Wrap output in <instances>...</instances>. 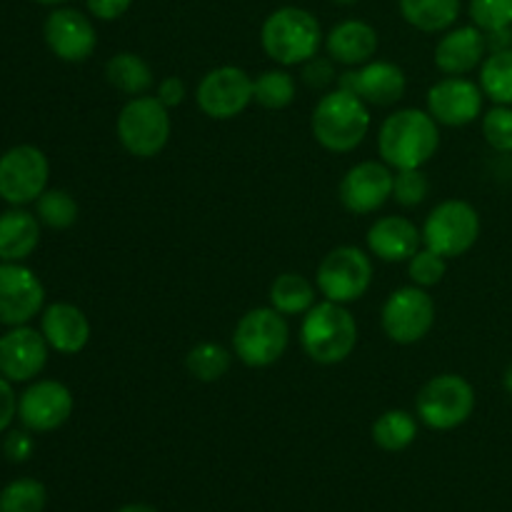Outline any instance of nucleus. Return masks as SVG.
Wrapping results in <instances>:
<instances>
[{"label":"nucleus","mask_w":512,"mask_h":512,"mask_svg":"<svg viewBox=\"0 0 512 512\" xmlns=\"http://www.w3.org/2000/svg\"><path fill=\"white\" fill-rule=\"evenodd\" d=\"M340 88L350 90L360 100L370 105H395L405 95L408 80H405L403 68L388 60H370L355 73H345L340 78Z\"/></svg>","instance_id":"nucleus-19"},{"label":"nucleus","mask_w":512,"mask_h":512,"mask_svg":"<svg viewBox=\"0 0 512 512\" xmlns=\"http://www.w3.org/2000/svg\"><path fill=\"white\" fill-rule=\"evenodd\" d=\"M385 335L398 345H413L423 340L435 325V303L425 288L408 285L385 300L383 315H380Z\"/></svg>","instance_id":"nucleus-11"},{"label":"nucleus","mask_w":512,"mask_h":512,"mask_svg":"<svg viewBox=\"0 0 512 512\" xmlns=\"http://www.w3.org/2000/svg\"><path fill=\"white\" fill-rule=\"evenodd\" d=\"M488 38L478 25H460L448 30L435 45V65L445 75H465L483 65Z\"/></svg>","instance_id":"nucleus-20"},{"label":"nucleus","mask_w":512,"mask_h":512,"mask_svg":"<svg viewBox=\"0 0 512 512\" xmlns=\"http://www.w3.org/2000/svg\"><path fill=\"white\" fill-rule=\"evenodd\" d=\"M48 493L40 480L20 478L0 490V512H43Z\"/></svg>","instance_id":"nucleus-32"},{"label":"nucleus","mask_w":512,"mask_h":512,"mask_svg":"<svg viewBox=\"0 0 512 512\" xmlns=\"http://www.w3.org/2000/svg\"><path fill=\"white\" fill-rule=\"evenodd\" d=\"M440 148L438 123L430 113L418 108H405L388 115L380 125L378 150L385 165L395 170L423 168Z\"/></svg>","instance_id":"nucleus-1"},{"label":"nucleus","mask_w":512,"mask_h":512,"mask_svg":"<svg viewBox=\"0 0 512 512\" xmlns=\"http://www.w3.org/2000/svg\"><path fill=\"white\" fill-rule=\"evenodd\" d=\"M73 393L58 380H38L18 400L20 423L33 433H50L68 423Z\"/></svg>","instance_id":"nucleus-16"},{"label":"nucleus","mask_w":512,"mask_h":512,"mask_svg":"<svg viewBox=\"0 0 512 512\" xmlns=\"http://www.w3.org/2000/svg\"><path fill=\"white\" fill-rule=\"evenodd\" d=\"M428 193L430 183L420 168L398 170V173H395L393 198L398 200V205H403V208H415V205H420L428 198Z\"/></svg>","instance_id":"nucleus-37"},{"label":"nucleus","mask_w":512,"mask_h":512,"mask_svg":"<svg viewBox=\"0 0 512 512\" xmlns=\"http://www.w3.org/2000/svg\"><path fill=\"white\" fill-rule=\"evenodd\" d=\"M333 3H340V5H353V3H358V0H333Z\"/></svg>","instance_id":"nucleus-46"},{"label":"nucleus","mask_w":512,"mask_h":512,"mask_svg":"<svg viewBox=\"0 0 512 512\" xmlns=\"http://www.w3.org/2000/svg\"><path fill=\"white\" fill-rule=\"evenodd\" d=\"M483 135L498 153H512V105H495L483 118Z\"/></svg>","instance_id":"nucleus-36"},{"label":"nucleus","mask_w":512,"mask_h":512,"mask_svg":"<svg viewBox=\"0 0 512 512\" xmlns=\"http://www.w3.org/2000/svg\"><path fill=\"white\" fill-rule=\"evenodd\" d=\"M198 108L213 120H230L243 113L253 100V78L243 68L220 65L198 83Z\"/></svg>","instance_id":"nucleus-12"},{"label":"nucleus","mask_w":512,"mask_h":512,"mask_svg":"<svg viewBox=\"0 0 512 512\" xmlns=\"http://www.w3.org/2000/svg\"><path fill=\"white\" fill-rule=\"evenodd\" d=\"M15 413H18V398H15L13 388H10V380L0 375V433L8 430Z\"/></svg>","instance_id":"nucleus-41"},{"label":"nucleus","mask_w":512,"mask_h":512,"mask_svg":"<svg viewBox=\"0 0 512 512\" xmlns=\"http://www.w3.org/2000/svg\"><path fill=\"white\" fill-rule=\"evenodd\" d=\"M105 78H108V83L115 90H120L125 95H133V98L148 93L155 83L150 65L135 53L113 55L108 60V65H105Z\"/></svg>","instance_id":"nucleus-25"},{"label":"nucleus","mask_w":512,"mask_h":512,"mask_svg":"<svg viewBox=\"0 0 512 512\" xmlns=\"http://www.w3.org/2000/svg\"><path fill=\"white\" fill-rule=\"evenodd\" d=\"M260 43L268 58L280 65H303L315 58L323 45V30L313 13L285 5L265 18Z\"/></svg>","instance_id":"nucleus-4"},{"label":"nucleus","mask_w":512,"mask_h":512,"mask_svg":"<svg viewBox=\"0 0 512 512\" xmlns=\"http://www.w3.org/2000/svg\"><path fill=\"white\" fill-rule=\"evenodd\" d=\"M40 243V223L25 210L0 215V263H20Z\"/></svg>","instance_id":"nucleus-24"},{"label":"nucleus","mask_w":512,"mask_h":512,"mask_svg":"<svg viewBox=\"0 0 512 512\" xmlns=\"http://www.w3.org/2000/svg\"><path fill=\"white\" fill-rule=\"evenodd\" d=\"M253 100L268 110H283L295 100V78L288 70H265L253 80Z\"/></svg>","instance_id":"nucleus-31"},{"label":"nucleus","mask_w":512,"mask_h":512,"mask_svg":"<svg viewBox=\"0 0 512 512\" xmlns=\"http://www.w3.org/2000/svg\"><path fill=\"white\" fill-rule=\"evenodd\" d=\"M480 238V215L465 200H445L430 210L423 225L425 248L435 250L445 260L468 253Z\"/></svg>","instance_id":"nucleus-8"},{"label":"nucleus","mask_w":512,"mask_h":512,"mask_svg":"<svg viewBox=\"0 0 512 512\" xmlns=\"http://www.w3.org/2000/svg\"><path fill=\"white\" fill-rule=\"evenodd\" d=\"M300 343L313 363L338 365L348 360L358 345V323L345 305L323 300L305 313Z\"/></svg>","instance_id":"nucleus-2"},{"label":"nucleus","mask_w":512,"mask_h":512,"mask_svg":"<svg viewBox=\"0 0 512 512\" xmlns=\"http://www.w3.org/2000/svg\"><path fill=\"white\" fill-rule=\"evenodd\" d=\"M93 18L98 20H118L120 15L128 13L133 0H85Z\"/></svg>","instance_id":"nucleus-40"},{"label":"nucleus","mask_w":512,"mask_h":512,"mask_svg":"<svg viewBox=\"0 0 512 512\" xmlns=\"http://www.w3.org/2000/svg\"><path fill=\"white\" fill-rule=\"evenodd\" d=\"M315 305V288L305 275L283 273L270 285V308L283 315H305Z\"/></svg>","instance_id":"nucleus-27"},{"label":"nucleus","mask_w":512,"mask_h":512,"mask_svg":"<svg viewBox=\"0 0 512 512\" xmlns=\"http://www.w3.org/2000/svg\"><path fill=\"white\" fill-rule=\"evenodd\" d=\"M233 365V355L228 348L218 343H200L185 358V368L200 383H218L220 378H225Z\"/></svg>","instance_id":"nucleus-30"},{"label":"nucleus","mask_w":512,"mask_h":512,"mask_svg":"<svg viewBox=\"0 0 512 512\" xmlns=\"http://www.w3.org/2000/svg\"><path fill=\"white\" fill-rule=\"evenodd\" d=\"M303 80L310 85V88H325V85L335 80L333 63L315 55V58H310L308 63H303Z\"/></svg>","instance_id":"nucleus-38"},{"label":"nucleus","mask_w":512,"mask_h":512,"mask_svg":"<svg viewBox=\"0 0 512 512\" xmlns=\"http://www.w3.org/2000/svg\"><path fill=\"white\" fill-rule=\"evenodd\" d=\"M415 410L430 430H455L473 415L475 390L463 375H435L420 388Z\"/></svg>","instance_id":"nucleus-7"},{"label":"nucleus","mask_w":512,"mask_h":512,"mask_svg":"<svg viewBox=\"0 0 512 512\" xmlns=\"http://www.w3.org/2000/svg\"><path fill=\"white\" fill-rule=\"evenodd\" d=\"M503 385H505V390H508V393L512 395V363L508 365V370H505V375H503Z\"/></svg>","instance_id":"nucleus-44"},{"label":"nucleus","mask_w":512,"mask_h":512,"mask_svg":"<svg viewBox=\"0 0 512 512\" xmlns=\"http://www.w3.org/2000/svg\"><path fill=\"white\" fill-rule=\"evenodd\" d=\"M290 328L283 313L275 308H253L238 320L233 333V350L248 368H270L285 355Z\"/></svg>","instance_id":"nucleus-5"},{"label":"nucleus","mask_w":512,"mask_h":512,"mask_svg":"<svg viewBox=\"0 0 512 512\" xmlns=\"http://www.w3.org/2000/svg\"><path fill=\"white\" fill-rule=\"evenodd\" d=\"M423 233L400 215H385L368 230V248L375 258L385 263H403L420 250Z\"/></svg>","instance_id":"nucleus-22"},{"label":"nucleus","mask_w":512,"mask_h":512,"mask_svg":"<svg viewBox=\"0 0 512 512\" xmlns=\"http://www.w3.org/2000/svg\"><path fill=\"white\" fill-rule=\"evenodd\" d=\"M480 88L493 103L512 105V48L493 50L483 60Z\"/></svg>","instance_id":"nucleus-29"},{"label":"nucleus","mask_w":512,"mask_h":512,"mask_svg":"<svg viewBox=\"0 0 512 512\" xmlns=\"http://www.w3.org/2000/svg\"><path fill=\"white\" fill-rule=\"evenodd\" d=\"M470 18L483 33L510 30L512 0H470Z\"/></svg>","instance_id":"nucleus-34"},{"label":"nucleus","mask_w":512,"mask_h":512,"mask_svg":"<svg viewBox=\"0 0 512 512\" xmlns=\"http://www.w3.org/2000/svg\"><path fill=\"white\" fill-rule=\"evenodd\" d=\"M45 43L65 63H83L98 45L93 23L75 8H58L45 20Z\"/></svg>","instance_id":"nucleus-17"},{"label":"nucleus","mask_w":512,"mask_h":512,"mask_svg":"<svg viewBox=\"0 0 512 512\" xmlns=\"http://www.w3.org/2000/svg\"><path fill=\"white\" fill-rule=\"evenodd\" d=\"M445 273H448V260L430 248L418 250L408 260V275L418 288H433V285H438L445 278Z\"/></svg>","instance_id":"nucleus-35"},{"label":"nucleus","mask_w":512,"mask_h":512,"mask_svg":"<svg viewBox=\"0 0 512 512\" xmlns=\"http://www.w3.org/2000/svg\"><path fill=\"white\" fill-rule=\"evenodd\" d=\"M483 95L478 83L463 75H450L428 90V113L433 115L435 123L463 128L483 113Z\"/></svg>","instance_id":"nucleus-15"},{"label":"nucleus","mask_w":512,"mask_h":512,"mask_svg":"<svg viewBox=\"0 0 512 512\" xmlns=\"http://www.w3.org/2000/svg\"><path fill=\"white\" fill-rule=\"evenodd\" d=\"M418 438V420L405 410H388L373 423V440L388 453H400L410 448Z\"/></svg>","instance_id":"nucleus-28"},{"label":"nucleus","mask_w":512,"mask_h":512,"mask_svg":"<svg viewBox=\"0 0 512 512\" xmlns=\"http://www.w3.org/2000/svg\"><path fill=\"white\" fill-rule=\"evenodd\" d=\"M3 450L8 455V460H13V463H25L33 455V438L28 433H23V430H15V433L8 435Z\"/></svg>","instance_id":"nucleus-39"},{"label":"nucleus","mask_w":512,"mask_h":512,"mask_svg":"<svg viewBox=\"0 0 512 512\" xmlns=\"http://www.w3.org/2000/svg\"><path fill=\"white\" fill-rule=\"evenodd\" d=\"M315 140L330 153H350L365 140L370 130V113L365 100L350 90L338 88L318 100L310 118Z\"/></svg>","instance_id":"nucleus-3"},{"label":"nucleus","mask_w":512,"mask_h":512,"mask_svg":"<svg viewBox=\"0 0 512 512\" xmlns=\"http://www.w3.org/2000/svg\"><path fill=\"white\" fill-rule=\"evenodd\" d=\"M50 165L35 145H15L0 155V198L10 205H28L48 188Z\"/></svg>","instance_id":"nucleus-10"},{"label":"nucleus","mask_w":512,"mask_h":512,"mask_svg":"<svg viewBox=\"0 0 512 512\" xmlns=\"http://www.w3.org/2000/svg\"><path fill=\"white\" fill-rule=\"evenodd\" d=\"M158 100L165 108H175L185 100V83L178 75H168V78L160 80L158 85Z\"/></svg>","instance_id":"nucleus-42"},{"label":"nucleus","mask_w":512,"mask_h":512,"mask_svg":"<svg viewBox=\"0 0 512 512\" xmlns=\"http://www.w3.org/2000/svg\"><path fill=\"white\" fill-rule=\"evenodd\" d=\"M170 128V113L158 95H138L118 115V138L135 158H155L168 145Z\"/></svg>","instance_id":"nucleus-6"},{"label":"nucleus","mask_w":512,"mask_h":512,"mask_svg":"<svg viewBox=\"0 0 512 512\" xmlns=\"http://www.w3.org/2000/svg\"><path fill=\"white\" fill-rule=\"evenodd\" d=\"M118 512H158V510L150 508V505L145 503H133V505H125V508H120Z\"/></svg>","instance_id":"nucleus-43"},{"label":"nucleus","mask_w":512,"mask_h":512,"mask_svg":"<svg viewBox=\"0 0 512 512\" xmlns=\"http://www.w3.org/2000/svg\"><path fill=\"white\" fill-rule=\"evenodd\" d=\"M35 3H43V5H60V3H68V0H35Z\"/></svg>","instance_id":"nucleus-45"},{"label":"nucleus","mask_w":512,"mask_h":512,"mask_svg":"<svg viewBox=\"0 0 512 512\" xmlns=\"http://www.w3.org/2000/svg\"><path fill=\"white\" fill-rule=\"evenodd\" d=\"M48 363V340L33 328L18 325L0 338V375L10 383H25L43 373Z\"/></svg>","instance_id":"nucleus-18"},{"label":"nucleus","mask_w":512,"mask_h":512,"mask_svg":"<svg viewBox=\"0 0 512 512\" xmlns=\"http://www.w3.org/2000/svg\"><path fill=\"white\" fill-rule=\"evenodd\" d=\"M40 333L45 335L53 350L63 355H75L88 345L90 323L78 305L53 303L43 310Z\"/></svg>","instance_id":"nucleus-21"},{"label":"nucleus","mask_w":512,"mask_h":512,"mask_svg":"<svg viewBox=\"0 0 512 512\" xmlns=\"http://www.w3.org/2000/svg\"><path fill=\"white\" fill-rule=\"evenodd\" d=\"M373 283V263L368 253L355 245H340L330 250L318 265V290L325 300L348 305L363 298Z\"/></svg>","instance_id":"nucleus-9"},{"label":"nucleus","mask_w":512,"mask_h":512,"mask_svg":"<svg viewBox=\"0 0 512 512\" xmlns=\"http://www.w3.org/2000/svg\"><path fill=\"white\" fill-rule=\"evenodd\" d=\"M393 180L395 175L390 173L388 165L378 160L353 165L340 180V203L355 215L375 213L393 198Z\"/></svg>","instance_id":"nucleus-14"},{"label":"nucleus","mask_w":512,"mask_h":512,"mask_svg":"<svg viewBox=\"0 0 512 512\" xmlns=\"http://www.w3.org/2000/svg\"><path fill=\"white\" fill-rule=\"evenodd\" d=\"M38 220L53 230H65L78 220V203L65 190H45L38 200Z\"/></svg>","instance_id":"nucleus-33"},{"label":"nucleus","mask_w":512,"mask_h":512,"mask_svg":"<svg viewBox=\"0 0 512 512\" xmlns=\"http://www.w3.org/2000/svg\"><path fill=\"white\" fill-rule=\"evenodd\" d=\"M43 303V283L33 270L20 263H0V325H25L43 310Z\"/></svg>","instance_id":"nucleus-13"},{"label":"nucleus","mask_w":512,"mask_h":512,"mask_svg":"<svg viewBox=\"0 0 512 512\" xmlns=\"http://www.w3.org/2000/svg\"><path fill=\"white\" fill-rule=\"evenodd\" d=\"M400 13L413 28L423 33H440L455 25L460 0H400Z\"/></svg>","instance_id":"nucleus-26"},{"label":"nucleus","mask_w":512,"mask_h":512,"mask_svg":"<svg viewBox=\"0 0 512 512\" xmlns=\"http://www.w3.org/2000/svg\"><path fill=\"white\" fill-rule=\"evenodd\" d=\"M330 60L340 65H365L378 53V30L365 20H343L325 40Z\"/></svg>","instance_id":"nucleus-23"}]
</instances>
